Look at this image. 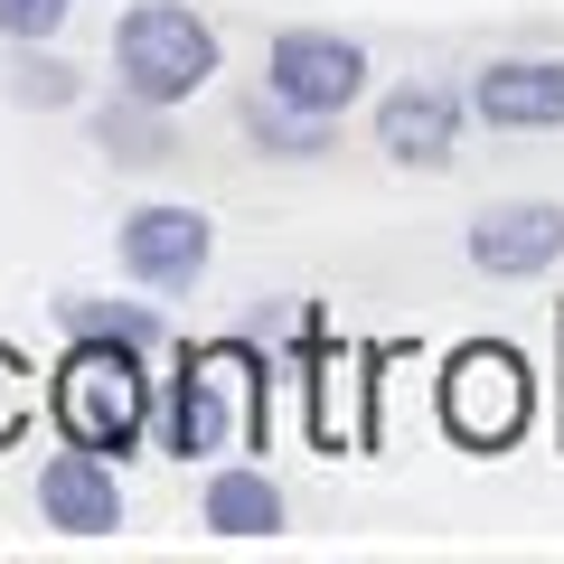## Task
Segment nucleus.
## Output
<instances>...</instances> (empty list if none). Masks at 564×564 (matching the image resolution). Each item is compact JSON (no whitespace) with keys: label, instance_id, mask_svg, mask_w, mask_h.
I'll return each mask as SVG.
<instances>
[{"label":"nucleus","instance_id":"obj_1","mask_svg":"<svg viewBox=\"0 0 564 564\" xmlns=\"http://www.w3.org/2000/svg\"><path fill=\"white\" fill-rule=\"evenodd\" d=\"M47 414H57V443H85L104 462H132L151 433H161V377H151V348L104 339V329H66V358L47 377Z\"/></svg>","mask_w":564,"mask_h":564},{"label":"nucleus","instance_id":"obj_2","mask_svg":"<svg viewBox=\"0 0 564 564\" xmlns=\"http://www.w3.org/2000/svg\"><path fill=\"white\" fill-rule=\"evenodd\" d=\"M226 76V39L188 10V0H132L113 20V85H132V95L151 104H198L207 85Z\"/></svg>","mask_w":564,"mask_h":564},{"label":"nucleus","instance_id":"obj_3","mask_svg":"<svg viewBox=\"0 0 564 564\" xmlns=\"http://www.w3.org/2000/svg\"><path fill=\"white\" fill-rule=\"evenodd\" d=\"M443 423L462 452H508L536 423V377L508 339H462L443 367Z\"/></svg>","mask_w":564,"mask_h":564},{"label":"nucleus","instance_id":"obj_4","mask_svg":"<svg viewBox=\"0 0 564 564\" xmlns=\"http://www.w3.org/2000/svg\"><path fill=\"white\" fill-rule=\"evenodd\" d=\"M113 263L141 292H198L207 263H217V226H207V207L141 198V207H122V226H113Z\"/></svg>","mask_w":564,"mask_h":564},{"label":"nucleus","instance_id":"obj_5","mask_svg":"<svg viewBox=\"0 0 564 564\" xmlns=\"http://www.w3.org/2000/svg\"><path fill=\"white\" fill-rule=\"evenodd\" d=\"M226 377H236L226 339H217V348H180V367L161 377V452H170V462H217V452L236 443Z\"/></svg>","mask_w":564,"mask_h":564},{"label":"nucleus","instance_id":"obj_6","mask_svg":"<svg viewBox=\"0 0 564 564\" xmlns=\"http://www.w3.org/2000/svg\"><path fill=\"white\" fill-rule=\"evenodd\" d=\"M263 85L339 122L348 104L367 95V47L339 39V29H273V47H263Z\"/></svg>","mask_w":564,"mask_h":564},{"label":"nucleus","instance_id":"obj_7","mask_svg":"<svg viewBox=\"0 0 564 564\" xmlns=\"http://www.w3.org/2000/svg\"><path fill=\"white\" fill-rule=\"evenodd\" d=\"M462 254H470V273H489V282H536V273L564 263V207L555 198H489L480 217H470Z\"/></svg>","mask_w":564,"mask_h":564},{"label":"nucleus","instance_id":"obj_8","mask_svg":"<svg viewBox=\"0 0 564 564\" xmlns=\"http://www.w3.org/2000/svg\"><path fill=\"white\" fill-rule=\"evenodd\" d=\"M462 113H470V95H452L433 76H404L377 95V151L395 170H452L462 161Z\"/></svg>","mask_w":564,"mask_h":564},{"label":"nucleus","instance_id":"obj_9","mask_svg":"<svg viewBox=\"0 0 564 564\" xmlns=\"http://www.w3.org/2000/svg\"><path fill=\"white\" fill-rule=\"evenodd\" d=\"M39 527H57V536H113L122 527V462H104V452L85 443H57L39 462Z\"/></svg>","mask_w":564,"mask_h":564},{"label":"nucleus","instance_id":"obj_10","mask_svg":"<svg viewBox=\"0 0 564 564\" xmlns=\"http://www.w3.org/2000/svg\"><path fill=\"white\" fill-rule=\"evenodd\" d=\"M470 113L489 132H564V57H489L470 76Z\"/></svg>","mask_w":564,"mask_h":564},{"label":"nucleus","instance_id":"obj_11","mask_svg":"<svg viewBox=\"0 0 564 564\" xmlns=\"http://www.w3.org/2000/svg\"><path fill=\"white\" fill-rule=\"evenodd\" d=\"M198 527L226 545H254V536H282V489L263 462H217L198 489Z\"/></svg>","mask_w":564,"mask_h":564},{"label":"nucleus","instance_id":"obj_12","mask_svg":"<svg viewBox=\"0 0 564 564\" xmlns=\"http://www.w3.org/2000/svg\"><path fill=\"white\" fill-rule=\"evenodd\" d=\"M95 151H104L113 170H161L170 151H180V122H170V104L113 85V95L95 104Z\"/></svg>","mask_w":564,"mask_h":564},{"label":"nucleus","instance_id":"obj_13","mask_svg":"<svg viewBox=\"0 0 564 564\" xmlns=\"http://www.w3.org/2000/svg\"><path fill=\"white\" fill-rule=\"evenodd\" d=\"M236 122H245V141H254L263 161H321V151H329V132H339L329 113H311V104L273 95V85H254V95L236 104Z\"/></svg>","mask_w":564,"mask_h":564},{"label":"nucleus","instance_id":"obj_14","mask_svg":"<svg viewBox=\"0 0 564 564\" xmlns=\"http://www.w3.org/2000/svg\"><path fill=\"white\" fill-rule=\"evenodd\" d=\"M0 76H10V104H20V113H66V104H85V66H66L47 39H10V66H0Z\"/></svg>","mask_w":564,"mask_h":564},{"label":"nucleus","instance_id":"obj_15","mask_svg":"<svg viewBox=\"0 0 564 564\" xmlns=\"http://www.w3.org/2000/svg\"><path fill=\"white\" fill-rule=\"evenodd\" d=\"M57 321L66 329H104V339H132V348H161V321H151L141 302H85V292H66Z\"/></svg>","mask_w":564,"mask_h":564},{"label":"nucleus","instance_id":"obj_16","mask_svg":"<svg viewBox=\"0 0 564 564\" xmlns=\"http://www.w3.org/2000/svg\"><path fill=\"white\" fill-rule=\"evenodd\" d=\"M29 414H39V367H29L20 348L0 339V452L29 433Z\"/></svg>","mask_w":564,"mask_h":564},{"label":"nucleus","instance_id":"obj_17","mask_svg":"<svg viewBox=\"0 0 564 564\" xmlns=\"http://www.w3.org/2000/svg\"><path fill=\"white\" fill-rule=\"evenodd\" d=\"M76 0H0V39H57Z\"/></svg>","mask_w":564,"mask_h":564},{"label":"nucleus","instance_id":"obj_18","mask_svg":"<svg viewBox=\"0 0 564 564\" xmlns=\"http://www.w3.org/2000/svg\"><path fill=\"white\" fill-rule=\"evenodd\" d=\"M555 452H564V302H555Z\"/></svg>","mask_w":564,"mask_h":564}]
</instances>
